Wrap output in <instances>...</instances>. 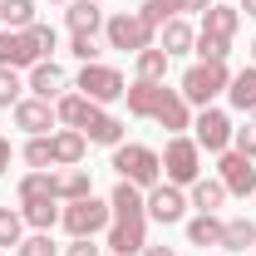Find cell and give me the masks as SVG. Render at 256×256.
Wrapping results in <instances>:
<instances>
[{
    "label": "cell",
    "instance_id": "f546056e",
    "mask_svg": "<svg viewBox=\"0 0 256 256\" xmlns=\"http://www.w3.org/2000/svg\"><path fill=\"white\" fill-rule=\"evenodd\" d=\"M25 162H30L34 172H50V168H54V148H50V133L25 143Z\"/></svg>",
    "mask_w": 256,
    "mask_h": 256
},
{
    "label": "cell",
    "instance_id": "44dd1931",
    "mask_svg": "<svg viewBox=\"0 0 256 256\" xmlns=\"http://www.w3.org/2000/svg\"><path fill=\"white\" fill-rule=\"evenodd\" d=\"M222 217H217V212H197V217H192L188 222V242L192 246H222Z\"/></svg>",
    "mask_w": 256,
    "mask_h": 256
},
{
    "label": "cell",
    "instance_id": "484cf974",
    "mask_svg": "<svg viewBox=\"0 0 256 256\" xmlns=\"http://www.w3.org/2000/svg\"><path fill=\"white\" fill-rule=\"evenodd\" d=\"M222 246H226V252H246V246H256V222L232 217V222L222 226Z\"/></svg>",
    "mask_w": 256,
    "mask_h": 256
},
{
    "label": "cell",
    "instance_id": "9a60e30c",
    "mask_svg": "<svg viewBox=\"0 0 256 256\" xmlns=\"http://www.w3.org/2000/svg\"><path fill=\"white\" fill-rule=\"evenodd\" d=\"M89 143H104V148H118L124 143V118H114V114H104V108H94L89 114V124L79 128Z\"/></svg>",
    "mask_w": 256,
    "mask_h": 256
},
{
    "label": "cell",
    "instance_id": "6da1fadb",
    "mask_svg": "<svg viewBox=\"0 0 256 256\" xmlns=\"http://www.w3.org/2000/svg\"><path fill=\"white\" fill-rule=\"evenodd\" d=\"M128 114L133 118H153L158 128L168 133H182L192 128V114H188V98L178 94V89H168V84H153V79H138V84H128Z\"/></svg>",
    "mask_w": 256,
    "mask_h": 256
},
{
    "label": "cell",
    "instance_id": "74e56055",
    "mask_svg": "<svg viewBox=\"0 0 256 256\" xmlns=\"http://www.w3.org/2000/svg\"><path fill=\"white\" fill-rule=\"evenodd\" d=\"M5 168H10V138H0V178H5Z\"/></svg>",
    "mask_w": 256,
    "mask_h": 256
},
{
    "label": "cell",
    "instance_id": "4dcf8cb0",
    "mask_svg": "<svg viewBox=\"0 0 256 256\" xmlns=\"http://www.w3.org/2000/svg\"><path fill=\"white\" fill-rule=\"evenodd\" d=\"M20 89H25V84H20V74L0 64V108H15V104H20Z\"/></svg>",
    "mask_w": 256,
    "mask_h": 256
},
{
    "label": "cell",
    "instance_id": "ffe728a7",
    "mask_svg": "<svg viewBox=\"0 0 256 256\" xmlns=\"http://www.w3.org/2000/svg\"><path fill=\"white\" fill-rule=\"evenodd\" d=\"M94 108H98V104H94V98H84V94H60V98H54V114H60L64 128H84Z\"/></svg>",
    "mask_w": 256,
    "mask_h": 256
},
{
    "label": "cell",
    "instance_id": "836d02e7",
    "mask_svg": "<svg viewBox=\"0 0 256 256\" xmlns=\"http://www.w3.org/2000/svg\"><path fill=\"white\" fill-rule=\"evenodd\" d=\"M69 54H74V60H84V64H98V44H94V34H74V40H69Z\"/></svg>",
    "mask_w": 256,
    "mask_h": 256
},
{
    "label": "cell",
    "instance_id": "8fae6325",
    "mask_svg": "<svg viewBox=\"0 0 256 256\" xmlns=\"http://www.w3.org/2000/svg\"><path fill=\"white\" fill-rule=\"evenodd\" d=\"M236 25H242V10L236 5H207L202 10V40H217V44H232L236 40Z\"/></svg>",
    "mask_w": 256,
    "mask_h": 256
},
{
    "label": "cell",
    "instance_id": "52a82bcc",
    "mask_svg": "<svg viewBox=\"0 0 256 256\" xmlns=\"http://www.w3.org/2000/svg\"><path fill=\"white\" fill-rule=\"evenodd\" d=\"M74 89H79L84 98H94L98 108L128 94L124 74H118V69H108V64H84V69H79V79H74Z\"/></svg>",
    "mask_w": 256,
    "mask_h": 256
},
{
    "label": "cell",
    "instance_id": "d6986e66",
    "mask_svg": "<svg viewBox=\"0 0 256 256\" xmlns=\"http://www.w3.org/2000/svg\"><path fill=\"white\" fill-rule=\"evenodd\" d=\"M54 197H60V202L94 197V182H89V172H84V168H64V172H54Z\"/></svg>",
    "mask_w": 256,
    "mask_h": 256
},
{
    "label": "cell",
    "instance_id": "d4e9b609",
    "mask_svg": "<svg viewBox=\"0 0 256 256\" xmlns=\"http://www.w3.org/2000/svg\"><path fill=\"white\" fill-rule=\"evenodd\" d=\"M34 0H0V30H30Z\"/></svg>",
    "mask_w": 256,
    "mask_h": 256
},
{
    "label": "cell",
    "instance_id": "ab89813d",
    "mask_svg": "<svg viewBox=\"0 0 256 256\" xmlns=\"http://www.w3.org/2000/svg\"><path fill=\"white\" fill-rule=\"evenodd\" d=\"M236 10H246V15H252V20H256V0H242V5H236Z\"/></svg>",
    "mask_w": 256,
    "mask_h": 256
},
{
    "label": "cell",
    "instance_id": "277c9868",
    "mask_svg": "<svg viewBox=\"0 0 256 256\" xmlns=\"http://www.w3.org/2000/svg\"><path fill=\"white\" fill-rule=\"evenodd\" d=\"M226 84H232V69H226V64L197 60L188 74H182V89H178V94L188 98V104H197V108H212V98L226 94Z\"/></svg>",
    "mask_w": 256,
    "mask_h": 256
},
{
    "label": "cell",
    "instance_id": "9c48e42d",
    "mask_svg": "<svg viewBox=\"0 0 256 256\" xmlns=\"http://www.w3.org/2000/svg\"><path fill=\"white\" fill-rule=\"evenodd\" d=\"M192 128H197V148H207V153H226L232 148V133H236L222 108H202L192 118Z\"/></svg>",
    "mask_w": 256,
    "mask_h": 256
},
{
    "label": "cell",
    "instance_id": "603a6c76",
    "mask_svg": "<svg viewBox=\"0 0 256 256\" xmlns=\"http://www.w3.org/2000/svg\"><path fill=\"white\" fill-rule=\"evenodd\" d=\"M226 98H232V108H242V114H252V108H256V64H252V69H242V74H232Z\"/></svg>",
    "mask_w": 256,
    "mask_h": 256
},
{
    "label": "cell",
    "instance_id": "30bf717a",
    "mask_svg": "<svg viewBox=\"0 0 256 256\" xmlns=\"http://www.w3.org/2000/svg\"><path fill=\"white\" fill-rule=\"evenodd\" d=\"M143 207H148V217L153 222H182V212H188V192L172 188V182H158V188H148V197H143Z\"/></svg>",
    "mask_w": 256,
    "mask_h": 256
},
{
    "label": "cell",
    "instance_id": "3957f363",
    "mask_svg": "<svg viewBox=\"0 0 256 256\" xmlns=\"http://www.w3.org/2000/svg\"><path fill=\"white\" fill-rule=\"evenodd\" d=\"M104 34H108V50H124V54H138V50H153V40H158V25L143 15V10H133V15H108L104 20Z\"/></svg>",
    "mask_w": 256,
    "mask_h": 256
},
{
    "label": "cell",
    "instance_id": "60d3db41",
    "mask_svg": "<svg viewBox=\"0 0 256 256\" xmlns=\"http://www.w3.org/2000/svg\"><path fill=\"white\" fill-rule=\"evenodd\" d=\"M252 60H256V40H252Z\"/></svg>",
    "mask_w": 256,
    "mask_h": 256
},
{
    "label": "cell",
    "instance_id": "7bdbcfd3",
    "mask_svg": "<svg viewBox=\"0 0 256 256\" xmlns=\"http://www.w3.org/2000/svg\"><path fill=\"white\" fill-rule=\"evenodd\" d=\"M0 256H5V252H0Z\"/></svg>",
    "mask_w": 256,
    "mask_h": 256
},
{
    "label": "cell",
    "instance_id": "b9f144b4",
    "mask_svg": "<svg viewBox=\"0 0 256 256\" xmlns=\"http://www.w3.org/2000/svg\"><path fill=\"white\" fill-rule=\"evenodd\" d=\"M60 5H69V0H60Z\"/></svg>",
    "mask_w": 256,
    "mask_h": 256
},
{
    "label": "cell",
    "instance_id": "ba28073f",
    "mask_svg": "<svg viewBox=\"0 0 256 256\" xmlns=\"http://www.w3.org/2000/svg\"><path fill=\"white\" fill-rule=\"evenodd\" d=\"M217 178H222L226 197H252V192H256V168H252V158H246V153H236V148H226V153H222Z\"/></svg>",
    "mask_w": 256,
    "mask_h": 256
},
{
    "label": "cell",
    "instance_id": "7c38bea8",
    "mask_svg": "<svg viewBox=\"0 0 256 256\" xmlns=\"http://www.w3.org/2000/svg\"><path fill=\"white\" fill-rule=\"evenodd\" d=\"M54 124H60V114L50 108V98H20L15 104V128H25L30 138H44Z\"/></svg>",
    "mask_w": 256,
    "mask_h": 256
},
{
    "label": "cell",
    "instance_id": "8992f818",
    "mask_svg": "<svg viewBox=\"0 0 256 256\" xmlns=\"http://www.w3.org/2000/svg\"><path fill=\"white\" fill-rule=\"evenodd\" d=\"M60 222H64L69 236H94V232H104V226L114 222V207L98 202V197H79V202H64Z\"/></svg>",
    "mask_w": 256,
    "mask_h": 256
},
{
    "label": "cell",
    "instance_id": "d6a6232c",
    "mask_svg": "<svg viewBox=\"0 0 256 256\" xmlns=\"http://www.w3.org/2000/svg\"><path fill=\"white\" fill-rule=\"evenodd\" d=\"M15 256H54V242H50V232H34V236H25V242L15 246Z\"/></svg>",
    "mask_w": 256,
    "mask_h": 256
},
{
    "label": "cell",
    "instance_id": "5b68a950",
    "mask_svg": "<svg viewBox=\"0 0 256 256\" xmlns=\"http://www.w3.org/2000/svg\"><path fill=\"white\" fill-rule=\"evenodd\" d=\"M158 158H162V172H168L172 188H192L202 178V148H197V138L172 133L168 138V153H158Z\"/></svg>",
    "mask_w": 256,
    "mask_h": 256
},
{
    "label": "cell",
    "instance_id": "1f68e13d",
    "mask_svg": "<svg viewBox=\"0 0 256 256\" xmlns=\"http://www.w3.org/2000/svg\"><path fill=\"white\" fill-rule=\"evenodd\" d=\"M25 34H30V44H34V50H40V60L60 50V34L50 30V25H40V20H34V25H30V30H25Z\"/></svg>",
    "mask_w": 256,
    "mask_h": 256
},
{
    "label": "cell",
    "instance_id": "8d00e7d4",
    "mask_svg": "<svg viewBox=\"0 0 256 256\" xmlns=\"http://www.w3.org/2000/svg\"><path fill=\"white\" fill-rule=\"evenodd\" d=\"M207 5H212V0H172V15H188V10H197V15H202Z\"/></svg>",
    "mask_w": 256,
    "mask_h": 256
},
{
    "label": "cell",
    "instance_id": "f1b7e54d",
    "mask_svg": "<svg viewBox=\"0 0 256 256\" xmlns=\"http://www.w3.org/2000/svg\"><path fill=\"white\" fill-rule=\"evenodd\" d=\"M20 242H25V217L10 212V207H0V252L5 246H20Z\"/></svg>",
    "mask_w": 256,
    "mask_h": 256
},
{
    "label": "cell",
    "instance_id": "d590c367",
    "mask_svg": "<svg viewBox=\"0 0 256 256\" xmlns=\"http://www.w3.org/2000/svg\"><path fill=\"white\" fill-rule=\"evenodd\" d=\"M64 256H98V246L89 242V236H74V242L64 246Z\"/></svg>",
    "mask_w": 256,
    "mask_h": 256
},
{
    "label": "cell",
    "instance_id": "4fadbf2b",
    "mask_svg": "<svg viewBox=\"0 0 256 256\" xmlns=\"http://www.w3.org/2000/svg\"><path fill=\"white\" fill-rule=\"evenodd\" d=\"M0 64L5 69H34L40 64V50L30 44L25 30H0Z\"/></svg>",
    "mask_w": 256,
    "mask_h": 256
},
{
    "label": "cell",
    "instance_id": "2e32d148",
    "mask_svg": "<svg viewBox=\"0 0 256 256\" xmlns=\"http://www.w3.org/2000/svg\"><path fill=\"white\" fill-rule=\"evenodd\" d=\"M192 44H197V30H192L188 20L178 15V20H168V25H158V50L172 60V54H188Z\"/></svg>",
    "mask_w": 256,
    "mask_h": 256
},
{
    "label": "cell",
    "instance_id": "e0dca14e",
    "mask_svg": "<svg viewBox=\"0 0 256 256\" xmlns=\"http://www.w3.org/2000/svg\"><path fill=\"white\" fill-rule=\"evenodd\" d=\"M64 84H69V79H64V69H60L54 60H40V64L30 69V89H34V98H60Z\"/></svg>",
    "mask_w": 256,
    "mask_h": 256
},
{
    "label": "cell",
    "instance_id": "5bb4252c",
    "mask_svg": "<svg viewBox=\"0 0 256 256\" xmlns=\"http://www.w3.org/2000/svg\"><path fill=\"white\" fill-rule=\"evenodd\" d=\"M50 148H54V168H79L89 153V138L79 128H60V133H50Z\"/></svg>",
    "mask_w": 256,
    "mask_h": 256
},
{
    "label": "cell",
    "instance_id": "83f0119b",
    "mask_svg": "<svg viewBox=\"0 0 256 256\" xmlns=\"http://www.w3.org/2000/svg\"><path fill=\"white\" fill-rule=\"evenodd\" d=\"M40 197H54V172H30V178H20V202H40Z\"/></svg>",
    "mask_w": 256,
    "mask_h": 256
},
{
    "label": "cell",
    "instance_id": "e575fe53",
    "mask_svg": "<svg viewBox=\"0 0 256 256\" xmlns=\"http://www.w3.org/2000/svg\"><path fill=\"white\" fill-rule=\"evenodd\" d=\"M232 143H236V153H246V158L256 162V124L236 128V133H232Z\"/></svg>",
    "mask_w": 256,
    "mask_h": 256
},
{
    "label": "cell",
    "instance_id": "7a4b0ae2",
    "mask_svg": "<svg viewBox=\"0 0 256 256\" xmlns=\"http://www.w3.org/2000/svg\"><path fill=\"white\" fill-rule=\"evenodd\" d=\"M114 172H118L124 182L148 192V188L162 182V158L153 148H143V143H118V148H114Z\"/></svg>",
    "mask_w": 256,
    "mask_h": 256
},
{
    "label": "cell",
    "instance_id": "7402d4cb",
    "mask_svg": "<svg viewBox=\"0 0 256 256\" xmlns=\"http://www.w3.org/2000/svg\"><path fill=\"white\" fill-rule=\"evenodd\" d=\"M60 197H40V202H20V217H25V226H34V232H50V226L60 222L64 207H54Z\"/></svg>",
    "mask_w": 256,
    "mask_h": 256
},
{
    "label": "cell",
    "instance_id": "cb8c5ba5",
    "mask_svg": "<svg viewBox=\"0 0 256 256\" xmlns=\"http://www.w3.org/2000/svg\"><path fill=\"white\" fill-rule=\"evenodd\" d=\"M188 202L197 207V212H217V207L226 202L222 178H197V182H192V197H188Z\"/></svg>",
    "mask_w": 256,
    "mask_h": 256
},
{
    "label": "cell",
    "instance_id": "f35d334b",
    "mask_svg": "<svg viewBox=\"0 0 256 256\" xmlns=\"http://www.w3.org/2000/svg\"><path fill=\"white\" fill-rule=\"evenodd\" d=\"M138 256H178V252H172V246H143Z\"/></svg>",
    "mask_w": 256,
    "mask_h": 256
},
{
    "label": "cell",
    "instance_id": "4316f807",
    "mask_svg": "<svg viewBox=\"0 0 256 256\" xmlns=\"http://www.w3.org/2000/svg\"><path fill=\"white\" fill-rule=\"evenodd\" d=\"M138 79H153V84L168 79V54H162L158 44L153 50H138Z\"/></svg>",
    "mask_w": 256,
    "mask_h": 256
},
{
    "label": "cell",
    "instance_id": "ac0fdd59",
    "mask_svg": "<svg viewBox=\"0 0 256 256\" xmlns=\"http://www.w3.org/2000/svg\"><path fill=\"white\" fill-rule=\"evenodd\" d=\"M64 25L74 34H94L104 25V10H98V0H69V10H64Z\"/></svg>",
    "mask_w": 256,
    "mask_h": 256
}]
</instances>
